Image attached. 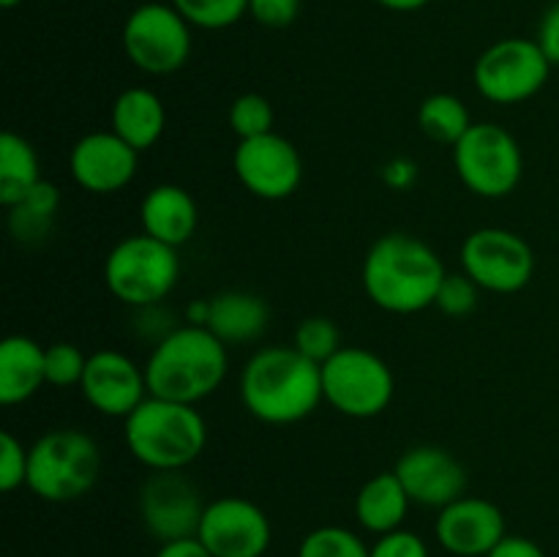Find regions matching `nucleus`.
<instances>
[{
    "label": "nucleus",
    "instance_id": "nucleus-1",
    "mask_svg": "<svg viewBox=\"0 0 559 557\" xmlns=\"http://www.w3.org/2000/svg\"><path fill=\"white\" fill-rule=\"evenodd\" d=\"M445 262L426 240L409 233H388L369 246L360 282L371 304L391 315H418L435 306Z\"/></svg>",
    "mask_w": 559,
    "mask_h": 557
},
{
    "label": "nucleus",
    "instance_id": "nucleus-2",
    "mask_svg": "<svg viewBox=\"0 0 559 557\" xmlns=\"http://www.w3.org/2000/svg\"><path fill=\"white\" fill-rule=\"evenodd\" d=\"M240 402L251 418L267 426L300 424L325 402L322 366L293 344L257 349L240 375Z\"/></svg>",
    "mask_w": 559,
    "mask_h": 557
},
{
    "label": "nucleus",
    "instance_id": "nucleus-3",
    "mask_svg": "<svg viewBox=\"0 0 559 557\" xmlns=\"http://www.w3.org/2000/svg\"><path fill=\"white\" fill-rule=\"evenodd\" d=\"M227 344L205 325H180L151 349L145 377L151 396L200 404L227 380Z\"/></svg>",
    "mask_w": 559,
    "mask_h": 557
},
{
    "label": "nucleus",
    "instance_id": "nucleus-4",
    "mask_svg": "<svg viewBox=\"0 0 559 557\" xmlns=\"http://www.w3.org/2000/svg\"><path fill=\"white\" fill-rule=\"evenodd\" d=\"M123 440L131 457L151 473L186 470L207 446V424L197 404L147 396L123 418Z\"/></svg>",
    "mask_w": 559,
    "mask_h": 557
},
{
    "label": "nucleus",
    "instance_id": "nucleus-5",
    "mask_svg": "<svg viewBox=\"0 0 559 557\" xmlns=\"http://www.w3.org/2000/svg\"><path fill=\"white\" fill-rule=\"evenodd\" d=\"M102 473L98 442L82 429H49L31 446L27 489L44 502L85 497Z\"/></svg>",
    "mask_w": 559,
    "mask_h": 557
},
{
    "label": "nucleus",
    "instance_id": "nucleus-6",
    "mask_svg": "<svg viewBox=\"0 0 559 557\" xmlns=\"http://www.w3.org/2000/svg\"><path fill=\"white\" fill-rule=\"evenodd\" d=\"M178 278V249L145 233L118 240L104 260L107 289L129 309L162 304L175 289Z\"/></svg>",
    "mask_w": 559,
    "mask_h": 557
},
{
    "label": "nucleus",
    "instance_id": "nucleus-7",
    "mask_svg": "<svg viewBox=\"0 0 559 557\" xmlns=\"http://www.w3.org/2000/svg\"><path fill=\"white\" fill-rule=\"evenodd\" d=\"M453 167L464 189L484 200H502L513 194L524 178V153L516 137L500 123L469 126L453 145Z\"/></svg>",
    "mask_w": 559,
    "mask_h": 557
},
{
    "label": "nucleus",
    "instance_id": "nucleus-8",
    "mask_svg": "<svg viewBox=\"0 0 559 557\" xmlns=\"http://www.w3.org/2000/svg\"><path fill=\"white\" fill-rule=\"evenodd\" d=\"M322 393L338 415L355 420L377 418L396 396V377L371 349L342 347L322 364Z\"/></svg>",
    "mask_w": 559,
    "mask_h": 557
},
{
    "label": "nucleus",
    "instance_id": "nucleus-9",
    "mask_svg": "<svg viewBox=\"0 0 559 557\" xmlns=\"http://www.w3.org/2000/svg\"><path fill=\"white\" fill-rule=\"evenodd\" d=\"M551 60L538 38H500L480 52L473 66L475 91L491 104L513 107L538 96L551 76Z\"/></svg>",
    "mask_w": 559,
    "mask_h": 557
},
{
    "label": "nucleus",
    "instance_id": "nucleus-10",
    "mask_svg": "<svg viewBox=\"0 0 559 557\" xmlns=\"http://www.w3.org/2000/svg\"><path fill=\"white\" fill-rule=\"evenodd\" d=\"M126 58L151 76H167L191 58V25L173 3H142L126 16L120 33Z\"/></svg>",
    "mask_w": 559,
    "mask_h": 557
},
{
    "label": "nucleus",
    "instance_id": "nucleus-11",
    "mask_svg": "<svg viewBox=\"0 0 559 557\" xmlns=\"http://www.w3.org/2000/svg\"><path fill=\"white\" fill-rule=\"evenodd\" d=\"M462 271L486 293H522L535 273V251L519 233L480 227L462 244Z\"/></svg>",
    "mask_w": 559,
    "mask_h": 557
},
{
    "label": "nucleus",
    "instance_id": "nucleus-12",
    "mask_svg": "<svg viewBox=\"0 0 559 557\" xmlns=\"http://www.w3.org/2000/svg\"><path fill=\"white\" fill-rule=\"evenodd\" d=\"M235 178L257 200H287L304 183V156L287 137L262 134L240 140L233 153Z\"/></svg>",
    "mask_w": 559,
    "mask_h": 557
},
{
    "label": "nucleus",
    "instance_id": "nucleus-13",
    "mask_svg": "<svg viewBox=\"0 0 559 557\" xmlns=\"http://www.w3.org/2000/svg\"><path fill=\"white\" fill-rule=\"evenodd\" d=\"M207 502L183 470H162L151 473L140 489V517L147 535L167 544V541L191 538L197 535Z\"/></svg>",
    "mask_w": 559,
    "mask_h": 557
},
{
    "label": "nucleus",
    "instance_id": "nucleus-14",
    "mask_svg": "<svg viewBox=\"0 0 559 557\" xmlns=\"http://www.w3.org/2000/svg\"><path fill=\"white\" fill-rule=\"evenodd\" d=\"M197 538L213 557H262L271 549L273 528L257 502L229 495L207 502Z\"/></svg>",
    "mask_w": 559,
    "mask_h": 557
},
{
    "label": "nucleus",
    "instance_id": "nucleus-15",
    "mask_svg": "<svg viewBox=\"0 0 559 557\" xmlns=\"http://www.w3.org/2000/svg\"><path fill=\"white\" fill-rule=\"evenodd\" d=\"M80 391L82 399L107 418H129L151 396L145 366L131 360L120 349H98L87 355Z\"/></svg>",
    "mask_w": 559,
    "mask_h": 557
},
{
    "label": "nucleus",
    "instance_id": "nucleus-16",
    "mask_svg": "<svg viewBox=\"0 0 559 557\" xmlns=\"http://www.w3.org/2000/svg\"><path fill=\"white\" fill-rule=\"evenodd\" d=\"M140 153L115 131H91L69 153L74 183L87 194H118L134 180Z\"/></svg>",
    "mask_w": 559,
    "mask_h": 557
},
{
    "label": "nucleus",
    "instance_id": "nucleus-17",
    "mask_svg": "<svg viewBox=\"0 0 559 557\" xmlns=\"http://www.w3.org/2000/svg\"><path fill=\"white\" fill-rule=\"evenodd\" d=\"M393 473L409 500L424 508H445L467 491V470L442 446H413L399 457Z\"/></svg>",
    "mask_w": 559,
    "mask_h": 557
},
{
    "label": "nucleus",
    "instance_id": "nucleus-18",
    "mask_svg": "<svg viewBox=\"0 0 559 557\" xmlns=\"http://www.w3.org/2000/svg\"><path fill=\"white\" fill-rule=\"evenodd\" d=\"M437 541L456 557H489L491 549L508 535L506 513L486 497H459L440 508L435 524Z\"/></svg>",
    "mask_w": 559,
    "mask_h": 557
},
{
    "label": "nucleus",
    "instance_id": "nucleus-19",
    "mask_svg": "<svg viewBox=\"0 0 559 557\" xmlns=\"http://www.w3.org/2000/svg\"><path fill=\"white\" fill-rule=\"evenodd\" d=\"M142 233L180 249L200 227V208L191 191L178 183H158L140 202Z\"/></svg>",
    "mask_w": 559,
    "mask_h": 557
},
{
    "label": "nucleus",
    "instance_id": "nucleus-20",
    "mask_svg": "<svg viewBox=\"0 0 559 557\" xmlns=\"http://www.w3.org/2000/svg\"><path fill=\"white\" fill-rule=\"evenodd\" d=\"M44 355L47 347L31 336H5L0 344V404L14 407L25 404L27 399L36 396L47 382V369H44Z\"/></svg>",
    "mask_w": 559,
    "mask_h": 557
},
{
    "label": "nucleus",
    "instance_id": "nucleus-21",
    "mask_svg": "<svg viewBox=\"0 0 559 557\" xmlns=\"http://www.w3.org/2000/svg\"><path fill=\"white\" fill-rule=\"evenodd\" d=\"M109 123L120 140L129 142L136 153L151 151L167 129V109L162 96L151 87H126L112 104Z\"/></svg>",
    "mask_w": 559,
    "mask_h": 557
},
{
    "label": "nucleus",
    "instance_id": "nucleus-22",
    "mask_svg": "<svg viewBox=\"0 0 559 557\" xmlns=\"http://www.w3.org/2000/svg\"><path fill=\"white\" fill-rule=\"evenodd\" d=\"M267 320L271 309L265 298L246 289H227L211 298V320L205 328L227 347H235V344L257 342L265 333Z\"/></svg>",
    "mask_w": 559,
    "mask_h": 557
},
{
    "label": "nucleus",
    "instance_id": "nucleus-23",
    "mask_svg": "<svg viewBox=\"0 0 559 557\" xmlns=\"http://www.w3.org/2000/svg\"><path fill=\"white\" fill-rule=\"evenodd\" d=\"M409 506H413V500H409L407 489L402 486L399 475L393 470H385V473L371 475L358 489V497H355V519L369 533L385 535L393 533V530H402Z\"/></svg>",
    "mask_w": 559,
    "mask_h": 557
},
{
    "label": "nucleus",
    "instance_id": "nucleus-24",
    "mask_svg": "<svg viewBox=\"0 0 559 557\" xmlns=\"http://www.w3.org/2000/svg\"><path fill=\"white\" fill-rule=\"evenodd\" d=\"M60 189L52 180H38L27 197L9 208V233L16 244L36 246L49 238L60 211Z\"/></svg>",
    "mask_w": 559,
    "mask_h": 557
},
{
    "label": "nucleus",
    "instance_id": "nucleus-25",
    "mask_svg": "<svg viewBox=\"0 0 559 557\" xmlns=\"http://www.w3.org/2000/svg\"><path fill=\"white\" fill-rule=\"evenodd\" d=\"M41 180L38 153L22 134L5 131L0 137V205L11 208L27 197Z\"/></svg>",
    "mask_w": 559,
    "mask_h": 557
},
{
    "label": "nucleus",
    "instance_id": "nucleus-26",
    "mask_svg": "<svg viewBox=\"0 0 559 557\" xmlns=\"http://www.w3.org/2000/svg\"><path fill=\"white\" fill-rule=\"evenodd\" d=\"M418 126L431 142L453 147L473 126L467 104L453 93H431L418 107Z\"/></svg>",
    "mask_w": 559,
    "mask_h": 557
},
{
    "label": "nucleus",
    "instance_id": "nucleus-27",
    "mask_svg": "<svg viewBox=\"0 0 559 557\" xmlns=\"http://www.w3.org/2000/svg\"><path fill=\"white\" fill-rule=\"evenodd\" d=\"M191 27L224 31L249 14V0H169Z\"/></svg>",
    "mask_w": 559,
    "mask_h": 557
},
{
    "label": "nucleus",
    "instance_id": "nucleus-28",
    "mask_svg": "<svg viewBox=\"0 0 559 557\" xmlns=\"http://www.w3.org/2000/svg\"><path fill=\"white\" fill-rule=\"evenodd\" d=\"M369 549L371 546H366L364 538L353 530L325 524L304 535L298 557H369Z\"/></svg>",
    "mask_w": 559,
    "mask_h": 557
},
{
    "label": "nucleus",
    "instance_id": "nucleus-29",
    "mask_svg": "<svg viewBox=\"0 0 559 557\" xmlns=\"http://www.w3.org/2000/svg\"><path fill=\"white\" fill-rule=\"evenodd\" d=\"M227 123L233 134L238 137V142L251 140V137L271 134L273 123H276V112H273V104L262 93H240L229 104Z\"/></svg>",
    "mask_w": 559,
    "mask_h": 557
},
{
    "label": "nucleus",
    "instance_id": "nucleus-30",
    "mask_svg": "<svg viewBox=\"0 0 559 557\" xmlns=\"http://www.w3.org/2000/svg\"><path fill=\"white\" fill-rule=\"evenodd\" d=\"M293 347L322 366L342 349V333L328 317H306L295 328Z\"/></svg>",
    "mask_w": 559,
    "mask_h": 557
},
{
    "label": "nucleus",
    "instance_id": "nucleus-31",
    "mask_svg": "<svg viewBox=\"0 0 559 557\" xmlns=\"http://www.w3.org/2000/svg\"><path fill=\"white\" fill-rule=\"evenodd\" d=\"M87 355L74 342H55L44 355V369H47V382L55 388H80L82 375H85Z\"/></svg>",
    "mask_w": 559,
    "mask_h": 557
},
{
    "label": "nucleus",
    "instance_id": "nucleus-32",
    "mask_svg": "<svg viewBox=\"0 0 559 557\" xmlns=\"http://www.w3.org/2000/svg\"><path fill=\"white\" fill-rule=\"evenodd\" d=\"M480 287L467 276V273H448L440 284V293H437L435 306L448 317H467L478 309Z\"/></svg>",
    "mask_w": 559,
    "mask_h": 557
},
{
    "label": "nucleus",
    "instance_id": "nucleus-33",
    "mask_svg": "<svg viewBox=\"0 0 559 557\" xmlns=\"http://www.w3.org/2000/svg\"><path fill=\"white\" fill-rule=\"evenodd\" d=\"M27 459L31 448L11 431H0V489L5 495L27 486Z\"/></svg>",
    "mask_w": 559,
    "mask_h": 557
},
{
    "label": "nucleus",
    "instance_id": "nucleus-34",
    "mask_svg": "<svg viewBox=\"0 0 559 557\" xmlns=\"http://www.w3.org/2000/svg\"><path fill=\"white\" fill-rule=\"evenodd\" d=\"M131 311H134V322H131L134 336H140L142 342L153 344V347H156L162 339H167L175 328H180L175 325V317L169 315L162 304L140 306V309H131Z\"/></svg>",
    "mask_w": 559,
    "mask_h": 557
},
{
    "label": "nucleus",
    "instance_id": "nucleus-35",
    "mask_svg": "<svg viewBox=\"0 0 559 557\" xmlns=\"http://www.w3.org/2000/svg\"><path fill=\"white\" fill-rule=\"evenodd\" d=\"M369 557H429V546L420 535L409 530H393V533L377 535L374 546L369 549Z\"/></svg>",
    "mask_w": 559,
    "mask_h": 557
},
{
    "label": "nucleus",
    "instance_id": "nucleus-36",
    "mask_svg": "<svg viewBox=\"0 0 559 557\" xmlns=\"http://www.w3.org/2000/svg\"><path fill=\"white\" fill-rule=\"evenodd\" d=\"M304 0H249V16L262 27H289L300 16Z\"/></svg>",
    "mask_w": 559,
    "mask_h": 557
},
{
    "label": "nucleus",
    "instance_id": "nucleus-37",
    "mask_svg": "<svg viewBox=\"0 0 559 557\" xmlns=\"http://www.w3.org/2000/svg\"><path fill=\"white\" fill-rule=\"evenodd\" d=\"M538 44L546 52V58L551 60V66H559V0L555 5L546 9V14L540 16L538 25Z\"/></svg>",
    "mask_w": 559,
    "mask_h": 557
},
{
    "label": "nucleus",
    "instance_id": "nucleus-38",
    "mask_svg": "<svg viewBox=\"0 0 559 557\" xmlns=\"http://www.w3.org/2000/svg\"><path fill=\"white\" fill-rule=\"evenodd\" d=\"M382 180L396 191H407L418 180V164L407 156H396L382 167Z\"/></svg>",
    "mask_w": 559,
    "mask_h": 557
},
{
    "label": "nucleus",
    "instance_id": "nucleus-39",
    "mask_svg": "<svg viewBox=\"0 0 559 557\" xmlns=\"http://www.w3.org/2000/svg\"><path fill=\"white\" fill-rule=\"evenodd\" d=\"M489 557H546V552L524 535H506L500 544L491 549Z\"/></svg>",
    "mask_w": 559,
    "mask_h": 557
},
{
    "label": "nucleus",
    "instance_id": "nucleus-40",
    "mask_svg": "<svg viewBox=\"0 0 559 557\" xmlns=\"http://www.w3.org/2000/svg\"><path fill=\"white\" fill-rule=\"evenodd\" d=\"M156 557H213L207 552V546L202 544L197 535L191 538H178V541H167V544L158 546Z\"/></svg>",
    "mask_w": 559,
    "mask_h": 557
},
{
    "label": "nucleus",
    "instance_id": "nucleus-41",
    "mask_svg": "<svg viewBox=\"0 0 559 557\" xmlns=\"http://www.w3.org/2000/svg\"><path fill=\"white\" fill-rule=\"evenodd\" d=\"M183 317L189 325H207V320H211V298L191 300V304L186 306Z\"/></svg>",
    "mask_w": 559,
    "mask_h": 557
},
{
    "label": "nucleus",
    "instance_id": "nucleus-42",
    "mask_svg": "<svg viewBox=\"0 0 559 557\" xmlns=\"http://www.w3.org/2000/svg\"><path fill=\"white\" fill-rule=\"evenodd\" d=\"M374 3L388 11H396V14H413V11L426 9L431 0H374Z\"/></svg>",
    "mask_w": 559,
    "mask_h": 557
},
{
    "label": "nucleus",
    "instance_id": "nucleus-43",
    "mask_svg": "<svg viewBox=\"0 0 559 557\" xmlns=\"http://www.w3.org/2000/svg\"><path fill=\"white\" fill-rule=\"evenodd\" d=\"M22 0H0V5H3V9H16Z\"/></svg>",
    "mask_w": 559,
    "mask_h": 557
},
{
    "label": "nucleus",
    "instance_id": "nucleus-44",
    "mask_svg": "<svg viewBox=\"0 0 559 557\" xmlns=\"http://www.w3.org/2000/svg\"><path fill=\"white\" fill-rule=\"evenodd\" d=\"M557 216H559V202H557Z\"/></svg>",
    "mask_w": 559,
    "mask_h": 557
}]
</instances>
